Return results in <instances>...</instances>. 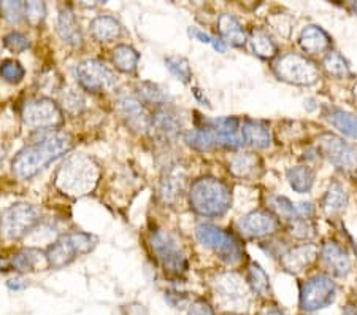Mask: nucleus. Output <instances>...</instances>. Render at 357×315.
<instances>
[{
  "label": "nucleus",
  "mask_w": 357,
  "mask_h": 315,
  "mask_svg": "<svg viewBox=\"0 0 357 315\" xmlns=\"http://www.w3.org/2000/svg\"><path fill=\"white\" fill-rule=\"evenodd\" d=\"M138 89H140V96L146 102H151V104H165L169 101V94L160 86L154 83L143 82L138 85Z\"/></svg>",
  "instance_id": "nucleus-36"
},
{
  "label": "nucleus",
  "mask_w": 357,
  "mask_h": 315,
  "mask_svg": "<svg viewBox=\"0 0 357 315\" xmlns=\"http://www.w3.org/2000/svg\"><path fill=\"white\" fill-rule=\"evenodd\" d=\"M118 110L121 113V117L126 119V123H128L132 129L145 131L149 128L151 119H149L145 107L142 105V102L137 101L135 97H121L118 101Z\"/></svg>",
  "instance_id": "nucleus-15"
},
{
  "label": "nucleus",
  "mask_w": 357,
  "mask_h": 315,
  "mask_svg": "<svg viewBox=\"0 0 357 315\" xmlns=\"http://www.w3.org/2000/svg\"><path fill=\"white\" fill-rule=\"evenodd\" d=\"M57 32L68 45L75 47V45L82 43V29H79L78 21L70 8L61 10L59 21H57Z\"/></svg>",
  "instance_id": "nucleus-22"
},
{
  "label": "nucleus",
  "mask_w": 357,
  "mask_h": 315,
  "mask_svg": "<svg viewBox=\"0 0 357 315\" xmlns=\"http://www.w3.org/2000/svg\"><path fill=\"white\" fill-rule=\"evenodd\" d=\"M165 66L178 80H181L183 83L191 82L192 71H191V66H189L186 57L169 56V57H165Z\"/></svg>",
  "instance_id": "nucleus-35"
},
{
  "label": "nucleus",
  "mask_w": 357,
  "mask_h": 315,
  "mask_svg": "<svg viewBox=\"0 0 357 315\" xmlns=\"http://www.w3.org/2000/svg\"><path fill=\"white\" fill-rule=\"evenodd\" d=\"M62 102H64L66 110L70 113H78L84 108V99L75 91H67V93L62 96Z\"/></svg>",
  "instance_id": "nucleus-43"
},
{
  "label": "nucleus",
  "mask_w": 357,
  "mask_h": 315,
  "mask_svg": "<svg viewBox=\"0 0 357 315\" xmlns=\"http://www.w3.org/2000/svg\"><path fill=\"white\" fill-rule=\"evenodd\" d=\"M218 29H220L221 36L227 40L234 47H243L246 42V34L245 29L241 27L237 18H234L232 15H221L218 20Z\"/></svg>",
  "instance_id": "nucleus-24"
},
{
  "label": "nucleus",
  "mask_w": 357,
  "mask_h": 315,
  "mask_svg": "<svg viewBox=\"0 0 357 315\" xmlns=\"http://www.w3.org/2000/svg\"><path fill=\"white\" fill-rule=\"evenodd\" d=\"M322 261L329 268V271L337 277H347L351 271V260L344 251L335 242H326L321 250Z\"/></svg>",
  "instance_id": "nucleus-18"
},
{
  "label": "nucleus",
  "mask_w": 357,
  "mask_h": 315,
  "mask_svg": "<svg viewBox=\"0 0 357 315\" xmlns=\"http://www.w3.org/2000/svg\"><path fill=\"white\" fill-rule=\"evenodd\" d=\"M151 122L154 128L164 135H175L181 128V122L180 118H178V115L167 107L159 108V110L154 113Z\"/></svg>",
  "instance_id": "nucleus-29"
},
{
  "label": "nucleus",
  "mask_w": 357,
  "mask_h": 315,
  "mask_svg": "<svg viewBox=\"0 0 357 315\" xmlns=\"http://www.w3.org/2000/svg\"><path fill=\"white\" fill-rule=\"evenodd\" d=\"M100 177V168L88 154H75L61 166L56 174V186L72 198H79L94 190Z\"/></svg>",
  "instance_id": "nucleus-2"
},
{
  "label": "nucleus",
  "mask_w": 357,
  "mask_h": 315,
  "mask_svg": "<svg viewBox=\"0 0 357 315\" xmlns=\"http://www.w3.org/2000/svg\"><path fill=\"white\" fill-rule=\"evenodd\" d=\"M91 32L99 42H112L121 34V26L112 16H97L91 22Z\"/></svg>",
  "instance_id": "nucleus-27"
},
{
  "label": "nucleus",
  "mask_w": 357,
  "mask_h": 315,
  "mask_svg": "<svg viewBox=\"0 0 357 315\" xmlns=\"http://www.w3.org/2000/svg\"><path fill=\"white\" fill-rule=\"evenodd\" d=\"M342 315H357V307L353 306V305H348L347 307H344V311Z\"/></svg>",
  "instance_id": "nucleus-47"
},
{
  "label": "nucleus",
  "mask_w": 357,
  "mask_h": 315,
  "mask_svg": "<svg viewBox=\"0 0 357 315\" xmlns=\"http://www.w3.org/2000/svg\"><path fill=\"white\" fill-rule=\"evenodd\" d=\"M189 200L197 214L204 217H221L230 209L232 193L224 182L213 177H202L192 183Z\"/></svg>",
  "instance_id": "nucleus-3"
},
{
  "label": "nucleus",
  "mask_w": 357,
  "mask_h": 315,
  "mask_svg": "<svg viewBox=\"0 0 357 315\" xmlns=\"http://www.w3.org/2000/svg\"><path fill=\"white\" fill-rule=\"evenodd\" d=\"M298 43L302 50L308 54H321L331 48L332 38L329 37L324 29L319 26L310 24L302 29L301 36H298Z\"/></svg>",
  "instance_id": "nucleus-17"
},
{
  "label": "nucleus",
  "mask_w": 357,
  "mask_h": 315,
  "mask_svg": "<svg viewBox=\"0 0 357 315\" xmlns=\"http://www.w3.org/2000/svg\"><path fill=\"white\" fill-rule=\"evenodd\" d=\"M257 158L256 154L252 153H238L234 154L229 161V170L232 172L235 177H240V179H248L255 174L257 169Z\"/></svg>",
  "instance_id": "nucleus-30"
},
{
  "label": "nucleus",
  "mask_w": 357,
  "mask_h": 315,
  "mask_svg": "<svg viewBox=\"0 0 357 315\" xmlns=\"http://www.w3.org/2000/svg\"><path fill=\"white\" fill-rule=\"evenodd\" d=\"M240 231L250 237H267L280 229V220L267 210H255L241 217L238 221Z\"/></svg>",
  "instance_id": "nucleus-13"
},
{
  "label": "nucleus",
  "mask_w": 357,
  "mask_h": 315,
  "mask_svg": "<svg viewBox=\"0 0 357 315\" xmlns=\"http://www.w3.org/2000/svg\"><path fill=\"white\" fill-rule=\"evenodd\" d=\"M291 234L297 239H312L314 237V226L307 219H298L294 220L291 226Z\"/></svg>",
  "instance_id": "nucleus-41"
},
{
  "label": "nucleus",
  "mask_w": 357,
  "mask_h": 315,
  "mask_svg": "<svg viewBox=\"0 0 357 315\" xmlns=\"http://www.w3.org/2000/svg\"><path fill=\"white\" fill-rule=\"evenodd\" d=\"M356 96H357V86H356Z\"/></svg>",
  "instance_id": "nucleus-50"
},
{
  "label": "nucleus",
  "mask_w": 357,
  "mask_h": 315,
  "mask_svg": "<svg viewBox=\"0 0 357 315\" xmlns=\"http://www.w3.org/2000/svg\"><path fill=\"white\" fill-rule=\"evenodd\" d=\"M322 66L331 75L337 78H348L351 77V68L348 66V61L344 57L337 53V51H331L324 59H322Z\"/></svg>",
  "instance_id": "nucleus-33"
},
{
  "label": "nucleus",
  "mask_w": 357,
  "mask_h": 315,
  "mask_svg": "<svg viewBox=\"0 0 357 315\" xmlns=\"http://www.w3.org/2000/svg\"><path fill=\"white\" fill-rule=\"evenodd\" d=\"M248 280H250V285L256 293L262 296H267L270 293V279L267 272L257 263H251L250 268H248Z\"/></svg>",
  "instance_id": "nucleus-34"
},
{
  "label": "nucleus",
  "mask_w": 357,
  "mask_h": 315,
  "mask_svg": "<svg viewBox=\"0 0 357 315\" xmlns=\"http://www.w3.org/2000/svg\"><path fill=\"white\" fill-rule=\"evenodd\" d=\"M241 137L246 143H250L255 148H268L272 145V133L270 128L262 122H255V119H246L241 126Z\"/></svg>",
  "instance_id": "nucleus-21"
},
{
  "label": "nucleus",
  "mask_w": 357,
  "mask_h": 315,
  "mask_svg": "<svg viewBox=\"0 0 357 315\" xmlns=\"http://www.w3.org/2000/svg\"><path fill=\"white\" fill-rule=\"evenodd\" d=\"M0 75L8 83H20L26 75L24 67H22L18 61L7 59L0 66Z\"/></svg>",
  "instance_id": "nucleus-37"
},
{
  "label": "nucleus",
  "mask_w": 357,
  "mask_h": 315,
  "mask_svg": "<svg viewBox=\"0 0 357 315\" xmlns=\"http://www.w3.org/2000/svg\"><path fill=\"white\" fill-rule=\"evenodd\" d=\"M186 185V172L181 166H170L160 180L159 194L165 204H174L181 196Z\"/></svg>",
  "instance_id": "nucleus-14"
},
{
  "label": "nucleus",
  "mask_w": 357,
  "mask_h": 315,
  "mask_svg": "<svg viewBox=\"0 0 357 315\" xmlns=\"http://www.w3.org/2000/svg\"><path fill=\"white\" fill-rule=\"evenodd\" d=\"M318 150L338 169L354 170L357 168V150L348 142H344L342 137L333 134L319 135Z\"/></svg>",
  "instance_id": "nucleus-12"
},
{
  "label": "nucleus",
  "mask_w": 357,
  "mask_h": 315,
  "mask_svg": "<svg viewBox=\"0 0 357 315\" xmlns=\"http://www.w3.org/2000/svg\"><path fill=\"white\" fill-rule=\"evenodd\" d=\"M276 77L286 83L297 86H312L319 80V71L305 56L287 53L276 59L273 64Z\"/></svg>",
  "instance_id": "nucleus-5"
},
{
  "label": "nucleus",
  "mask_w": 357,
  "mask_h": 315,
  "mask_svg": "<svg viewBox=\"0 0 357 315\" xmlns=\"http://www.w3.org/2000/svg\"><path fill=\"white\" fill-rule=\"evenodd\" d=\"M337 286L324 274L310 277L301 288V309L305 312H316L326 309L335 301Z\"/></svg>",
  "instance_id": "nucleus-8"
},
{
  "label": "nucleus",
  "mask_w": 357,
  "mask_h": 315,
  "mask_svg": "<svg viewBox=\"0 0 357 315\" xmlns=\"http://www.w3.org/2000/svg\"><path fill=\"white\" fill-rule=\"evenodd\" d=\"M264 315H286V314L278 311V309H272V311H267Z\"/></svg>",
  "instance_id": "nucleus-48"
},
{
  "label": "nucleus",
  "mask_w": 357,
  "mask_h": 315,
  "mask_svg": "<svg viewBox=\"0 0 357 315\" xmlns=\"http://www.w3.org/2000/svg\"><path fill=\"white\" fill-rule=\"evenodd\" d=\"M42 251L37 250V249H22L20 250L18 254L13 255L11 258L10 265L16 271H33V269H37L40 261H42Z\"/></svg>",
  "instance_id": "nucleus-32"
},
{
  "label": "nucleus",
  "mask_w": 357,
  "mask_h": 315,
  "mask_svg": "<svg viewBox=\"0 0 357 315\" xmlns=\"http://www.w3.org/2000/svg\"><path fill=\"white\" fill-rule=\"evenodd\" d=\"M97 239L86 233H72L62 236L59 240L51 245L46 251V263L50 268L61 269L75 260V258L89 251L96 247Z\"/></svg>",
  "instance_id": "nucleus-4"
},
{
  "label": "nucleus",
  "mask_w": 357,
  "mask_h": 315,
  "mask_svg": "<svg viewBox=\"0 0 357 315\" xmlns=\"http://www.w3.org/2000/svg\"><path fill=\"white\" fill-rule=\"evenodd\" d=\"M46 7L43 2H27L26 3V18L32 26H38L45 20Z\"/></svg>",
  "instance_id": "nucleus-42"
},
{
  "label": "nucleus",
  "mask_w": 357,
  "mask_h": 315,
  "mask_svg": "<svg viewBox=\"0 0 357 315\" xmlns=\"http://www.w3.org/2000/svg\"><path fill=\"white\" fill-rule=\"evenodd\" d=\"M138 61H140V54L129 45H119L113 50V62L121 72H134Z\"/></svg>",
  "instance_id": "nucleus-31"
},
{
  "label": "nucleus",
  "mask_w": 357,
  "mask_h": 315,
  "mask_svg": "<svg viewBox=\"0 0 357 315\" xmlns=\"http://www.w3.org/2000/svg\"><path fill=\"white\" fill-rule=\"evenodd\" d=\"M40 212L31 204H15L3 212L0 228L7 239H20L37 225Z\"/></svg>",
  "instance_id": "nucleus-9"
},
{
  "label": "nucleus",
  "mask_w": 357,
  "mask_h": 315,
  "mask_svg": "<svg viewBox=\"0 0 357 315\" xmlns=\"http://www.w3.org/2000/svg\"><path fill=\"white\" fill-rule=\"evenodd\" d=\"M195 236L202 245L211 249L226 265H237L241 260L243 251H241L238 240L232 234L213 225H199L195 229Z\"/></svg>",
  "instance_id": "nucleus-6"
},
{
  "label": "nucleus",
  "mask_w": 357,
  "mask_h": 315,
  "mask_svg": "<svg viewBox=\"0 0 357 315\" xmlns=\"http://www.w3.org/2000/svg\"><path fill=\"white\" fill-rule=\"evenodd\" d=\"M22 122L31 129L56 128L62 122L61 108L51 99H36L22 108Z\"/></svg>",
  "instance_id": "nucleus-11"
},
{
  "label": "nucleus",
  "mask_w": 357,
  "mask_h": 315,
  "mask_svg": "<svg viewBox=\"0 0 357 315\" xmlns=\"http://www.w3.org/2000/svg\"><path fill=\"white\" fill-rule=\"evenodd\" d=\"M189 34H191L192 37H195L199 40V42H202V43H210V45H213V48H215L216 51H220V53H224V51H226V45H224L221 40H215V38H211L208 34H204L202 31H199V29H195V27H191L189 29Z\"/></svg>",
  "instance_id": "nucleus-44"
},
{
  "label": "nucleus",
  "mask_w": 357,
  "mask_h": 315,
  "mask_svg": "<svg viewBox=\"0 0 357 315\" xmlns=\"http://www.w3.org/2000/svg\"><path fill=\"white\" fill-rule=\"evenodd\" d=\"M3 43L5 47H7L10 51H13V53H22V51H26L29 47H31L29 38L21 32L7 34L3 38Z\"/></svg>",
  "instance_id": "nucleus-40"
},
{
  "label": "nucleus",
  "mask_w": 357,
  "mask_h": 315,
  "mask_svg": "<svg viewBox=\"0 0 357 315\" xmlns=\"http://www.w3.org/2000/svg\"><path fill=\"white\" fill-rule=\"evenodd\" d=\"M216 291L221 300L226 305H237V302H243L248 296V290L241 279L235 274H226L221 276L216 282Z\"/></svg>",
  "instance_id": "nucleus-19"
},
{
  "label": "nucleus",
  "mask_w": 357,
  "mask_h": 315,
  "mask_svg": "<svg viewBox=\"0 0 357 315\" xmlns=\"http://www.w3.org/2000/svg\"><path fill=\"white\" fill-rule=\"evenodd\" d=\"M351 10H353L354 15H357V2H351Z\"/></svg>",
  "instance_id": "nucleus-49"
},
{
  "label": "nucleus",
  "mask_w": 357,
  "mask_h": 315,
  "mask_svg": "<svg viewBox=\"0 0 357 315\" xmlns=\"http://www.w3.org/2000/svg\"><path fill=\"white\" fill-rule=\"evenodd\" d=\"M151 247L162 265L167 276L181 277L188 271V260L175 239L165 231H154L151 236Z\"/></svg>",
  "instance_id": "nucleus-7"
},
{
  "label": "nucleus",
  "mask_w": 357,
  "mask_h": 315,
  "mask_svg": "<svg viewBox=\"0 0 357 315\" xmlns=\"http://www.w3.org/2000/svg\"><path fill=\"white\" fill-rule=\"evenodd\" d=\"M78 83L82 88L91 93H100V91L112 89L116 83V75L112 68H108L103 62L97 59L82 61L75 68Z\"/></svg>",
  "instance_id": "nucleus-10"
},
{
  "label": "nucleus",
  "mask_w": 357,
  "mask_h": 315,
  "mask_svg": "<svg viewBox=\"0 0 357 315\" xmlns=\"http://www.w3.org/2000/svg\"><path fill=\"white\" fill-rule=\"evenodd\" d=\"M8 286L11 290H22L27 286V282L22 279H11V280H8Z\"/></svg>",
  "instance_id": "nucleus-46"
},
{
  "label": "nucleus",
  "mask_w": 357,
  "mask_h": 315,
  "mask_svg": "<svg viewBox=\"0 0 357 315\" xmlns=\"http://www.w3.org/2000/svg\"><path fill=\"white\" fill-rule=\"evenodd\" d=\"M184 142L197 152H208L213 148L221 147V133L211 128L191 129L184 134Z\"/></svg>",
  "instance_id": "nucleus-20"
},
{
  "label": "nucleus",
  "mask_w": 357,
  "mask_h": 315,
  "mask_svg": "<svg viewBox=\"0 0 357 315\" xmlns=\"http://www.w3.org/2000/svg\"><path fill=\"white\" fill-rule=\"evenodd\" d=\"M0 13L10 22H20L26 16V3L24 2H2L0 3Z\"/></svg>",
  "instance_id": "nucleus-39"
},
{
  "label": "nucleus",
  "mask_w": 357,
  "mask_h": 315,
  "mask_svg": "<svg viewBox=\"0 0 357 315\" xmlns=\"http://www.w3.org/2000/svg\"><path fill=\"white\" fill-rule=\"evenodd\" d=\"M250 42L255 54L262 57V59H272V57H275L276 53H278V47H276L272 37H270L264 29H252Z\"/></svg>",
  "instance_id": "nucleus-25"
},
{
  "label": "nucleus",
  "mask_w": 357,
  "mask_h": 315,
  "mask_svg": "<svg viewBox=\"0 0 357 315\" xmlns=\"http://www.w3.org/2000/svg\"><path fill=\"white\" fill-rule=\"evenodd\" d=\"M348 204V194L342 183L333 182L329 190H327L324 199H322V210L327 215H335L340 210H343Z\"/></svg>",
  "instance_id": "nucleus-26"
},
{
  "label": "nucleus",
  "mask_w": 357,
  "mask_h": 315,
  "mask_svg": "<svg viewBox=\"0 0 357 315\" xmlns=\"http://www.w3.org/2000/svg\"><path fill=\"white\" fill-rule=\"evenodd\" d=\"M270 205H272V209L280 217H283V219L292 220V221L294 220H298L297 207L287 198H284V196H273L272 200H270Z\"/></svg>",
  "instance_id": "nucleus-38"
},
{
  "label": "nucleus",
  "mask_w": 357,
  "mask_h": 315,
  "mask_svg": "<svg viewBox=\"0 0 357 315\" xmlns=\"http://www.w3.org/2000/svg\"><path fill=\"white\" fill-rule=\"evenodd\" d=\"M72 148V139L64 133L46 134L42 139L22 148L13 159V174L20 179H31Z\"/></svg>",
  "instance_id": "nucleus-1"
},
{
  "label": "nucleus",
  "mask_w": 357,
  "mask_h": 315,
  "mask_svg": "<svg viewBox=\"0 0 357 315\" xmlns=\"http://www.w3.org/2000/svg\"><path fill=\"white\" fill-rule=\"evenodd\" d=\"M287 180L294 191L308 193L313 188L314 172L308 166H296L287 170Z\"/></svg>",
  "instance_id": "nucleus-28"
},
{
  "label": "nucleus",
  "mask_w": 357,
  "mask_h": 315,
  "mask_svg": "<svg viewBox=\"0 0 357 315\" xmlns=\"http://www.w3.org/2000/svg\"><path fill=\"white\" fill-rule=\"evenodd\" d=\"M188 315H215V312L206 301H195L189 306Z\"/></svg>",
  "instance_id": "nucleus-45"
},
{
  "label": "nucleus",
  "mask_w": 357,
  "mask_h": 315,
  "mask_svg": "<svg viewBox=\"0 0 357 315\" xmlns=\"http://www.w3.org/2000/svg\"><path fill=\"white\" fill-rule=\"evenodd\" d=\"M316 251H318V249L313 244L297 245V247L287 250L286 254L281 255V265L287 272L298 274L305 271L314 261Z\"/></svg>",
  "instance_id": "nucleus-16"
},
{
  "label": "nucleus",
  "mask_w": 357,
  "mask_h": 315,
  "mask_svg": "<svg viewBox=\"0 0 357 315\" xmlns=\"http://www.w3.org/2000/svg\"><path fill=\"white\" fill-rule=\"evenodd\" d=\"M326 119L329 122L333 128H337L340 133L357 139V117L342 108L332 107L326 112Z\"/></svg>",
  "instance_id": "nucleus-23"
}]
</instances>
